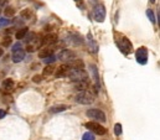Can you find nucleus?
<instances>
[{
  "instance_id": "nucleus-33",
  "label": "nucleus",
  "mask_w": 160,
  "mask_h": 140,
  "mask_svg": "<svg viewBox=\"0 0 160 140\" xmlns=\"http://www.w3.org/2000/svg\"><path fill=\"white\" fill-rule=\"evenodd\" d=\"M0 12H1V9H0Z\"/></svg>"
},
{
  "instance_id": "nucleus-22",
  "label": "nucleus",
  "mask_w": 160,
  "mask_h": 140,
  "mask_svg": "<svg viewBox=\"0 0 160 140\" xmlns=\"http://www.w3.org/2000/svg\"><path fill=\"white\" fill-rule=\"evenodd\" d=\"M10 45H11V37H10V36H6V37L1 41V46H2V47H9Z\"/></svg>"
},
{
  "instance_id": "nucleus-1",
  "label": "nucleus",
  "mask_w": 160,
  "mask_h": 140,
  "mask_svg": "<svg viewBox=\"0 0 160 140\" xmlns=\"http://www.w3.org/2000/svg\"><path fill=\"white\" fill-rule=\"evenodd\" d=\"M75 101L77 102V103H80V104H92L93 103V101H94V96L92 94V93H89V92H87V91H82L80 92L76 97H75Z\"/></svg>"
},
{
  "instance_id": "nucleus-24",
  "label": "nucleus",
  "mask_w": 160,
  "mask_h": 140,
  "mask_svg": "<svg viewBox=\"0 0 160 140\" xmlns=\"http://www.w3.org/2000/svg\"><path fill=\"white\" fill-rule=\"evenodd\" d=\"M45 60V63L46 65H52L55 61H56V56H48V57H46V58H43Z\"/></svg>"
},
{
  "instance_id": "nucleus-2",
  "label": "nucleus",
  "mask_w": 160,
  "mask_h": 140,
  "mask_svg": "<svg viewBox=\"0 0 160 140\" xmlns=\"http://www.w3.org/2000/svg\"><path fill=\"white\" fill-rule=\"evenodd\" d=\"M84 127L91 133H94V134H98V135H104L107 133V129L103 125H101L99 123H96V122H88V123H86Z\"/></svg>"
},
{
  "instance_id": "nucleus-13",
  "label": "nucleus",
  "mask_w": 160,
  "mask_h": 140,
  "mask_svg": "<svg viewBox=\"0 0 160 140\" xmlns=\"http://www.w3.org/2000/svg\"><path fill=\"white\" fill-rule=\"evenodd\" d=\"M24 58H25V51L22 48L19 50V51H15L14 55H12V62H15V63H19V62L24 61Z\"/></svg>"
},
{
  "instance_id": "nucleus-19",
  "label": "nucleus",
  "mask_w": 160,
  "mask_h": 140,
  "mask_svg": "<svg viewBox=\"0 0 160 140\" xmlns=\"http://www.w3.org/2000/svg\"><path fill=\"white\" fill-rule=\"evenodd\" d=\"M31 15H32V12H31L29 9H25V10H22V11L20 12V16H21L22 19H25V20L30 19V18H31Z\"/></svg>"
},
{
  "instance_id": "nucleus-17",
  "label": "nucleus",
  "mask_w": 160,
  "mask_h": 140,
  "mask_svg": "<svg viewBox=\"0 0 160 140\" xmlns=\"http://www.w3.org/2000/svg\"><path fill=\"white\" fill-rule=\"evenodd\" d=\"M89 87V83H88V81H81V82H75V89H77V91H86L87 88Z\"/></svg>"
},
{
  "instance_id": "nucleus-16",
  "label": "nucleus",
  "mask_w": 160,
  "mask_h": 140,
  "mask_svg": "<svg viewBox=\"0 0 160 140\" xmlns=\"http://www.w3.org/2000/svg\"><path fill=\"white\" fill-rule=\"evenodd\" d=\"M67 108H68V107H67V105H65V104L53 105V107H51V108L48 109V112H50V113H52V114H56V113H61V112H65Z\"/></svg>"
},
{
  "instance_id": "nucleus-5",
  "label": "nucleus",
  "mask_w": 160,
  "mask_h": 140,
  "mask_svg": "<svg viewBox=\"0 0 160 140\" xmlns=\"http://www.w3.org/2000/svg\"><path fill=\"white\" fill-rule=\"evenodd\" d=\"M93 18L96 21L98 22H103L104 19H106V8L102 5V4H98L94 6V10H93Z\"/></svg>"
},
{
  "instance_id": "nucleus-6",
  "label": "nucleus",
  "mask_w": 160,
  "mask_h": 140,
  "mask_svg": "<svg viewBox=\"0 0 160 140\" xmlns=\"http://www.w3.org/2000/svg\"><path fill=\"white\" fill-rule=\"evenodd\" d=\"M118 47L124 55H129L133 51V45L127 37H120L119 42H118Z\"/></svg>"
},
{
  "instance_id": "nucleus-32",
  "label": "nucleus",
  "mask_w": 160,
  "mask_h": 140,
  "mask_svg": "<svg viewBox=\"0 0 160 140\" xmlns=\"http://www.w3.org/2000/svg\"><path fill=\"white\" fill-rule=\"evenodd\" d=\"M154 1H155V0H150V2H154Z\"/></svg>"
},
{
  "instance_id": "nucleus-7",
  "label": "nucleus",
  "mask_w": 160,
  "mask_h": 140,
  "mask_svg": "<svg viewBox=\"0 0 160 140\" xmlns=\"http://www.w3.org/2000/svg\"><path fill=\"white\" fill-rule=\"evenodd\" d=\"M135 60L140 65H145L148 62V50L145 47H139L135 52Z\"/></svg>"
},
{
  "instance_id": "nucleus-26",
  "label": "nucleus",
  "mask_w": 160,
  "mask_h": 140,
  "mask_svg": "<svg viewBox=\"0 0 160 140\" xmlns=\"http://www.w3.org/2000/svg\"><path fill=\"white\" fill-rule=\"evenodd\" d=\"M82 140H94V135L92 133H86L83 137H82Z\"/></svg>"
},
{
  "instance_id": "nucleus-18",
  "label": "nucleus",
  "mask_w": 160,
  "mask_h": 140,
  "mask_svg": "<svg viewBox=\"0 0 160 140\" xmlns=\"http://www.w3.org/2000/svg\"><path fill=\"white\" fill-rule=\"evenodd\" d=\"M28 32H29V29H28V28H22V29H20L19 31H16L15 37H16L18 40H22V38H25V36L28 35Z\"/></svg>"
},
{
  "instance_id": "nucleus-9",
  "label": "nucleus",
  "mask_w": 160,
  "mask_h": 140,
  "mask_svg": "<svg viewBox=\"0 0 160 140\" xmlns=\"http://www.w3.org/2000/svg\"><path fill=\"white\" fill-rule=\"evenodd\" d=\"M14 88H15V82L11 78H6L2 81V83H1V92L2 93L9 94L14 91Z\"/></svg>"
},
{
  "instance_id": "nucleus-8",
  "label": "nucleus",
  "mask_w": 160,
  "mask_h": 140,
  "mask_svg": "<svg viewBox=\"0 0 160 140\" xmlns=\"http://www.w3.org/2000/svg\"><path fill=\"white\" fill-rule=\"evenodd\" d=\"M57 57H58V60H61V61H63V62H71V61L75 60L76 53H75L73 51H71V50H62V51L58 53Z\"/></svg>"
},
{
  "instance_id": "nucleus-14",
  "label": "nucleus",
  "mask_w": 160,
  "mask_h": 140,
  "mask_svg": "<svg viewBox=\"0 0 160 140\" xmlns=\"http://www.w3.org/2000/svg\"><path fill=\"white\" fill-rule=\"evenodd\" d=\"M87 37H88V50H89L91 52H93V53L98 52V45H97V43H96V41L92 38V35H91V34H88Z\"/></svg>"
},
{
  "instance_id": "nucleus-23",
  "label": "nucleus",
  "mask_w": 160,
  "mask_h": 140,
  "mask_svg": "<svg viewBox=\"0 0 160 140\" xmlns=\"http://www.w3.org/2000/svg\"><path fill=\"white\" fill-rule=\"evenodd\" d=\"M147 16H148V19L154 24L155 22V15H154V12H153V10H150V9H148L147 10Z\"/></svg>"
},
{
  "instance_id": "nucleus-3",
  "label": "nucleus",
  "mask_w": 160,
  "mask_h": 140,
  "mask_svg": "<svg viewBox=\"0 0 160 140\" xmlns=\"http://www.w3.org/2000/svg\"><path fill=\"white\" fill-rule=\"evenodd\" d=\"M71 81L81 82V81H88V73L84 70H70L68 73Z\"/></svg>"
},
{
  "instance_id": "nucleus-4",
  "label": "nucleus",
  "mask_w": 160,
  "mask_h": 140,
  "mask_svg": "<svg viewBox=\"0 0 160 140\" xmlns=\"http://www.w3.org/2000/svg\"><path fill=\"white\" fill-rule=\"evenodd\" d=\"M87 117H89V118H92V119H94V120H97V122H101V123H104L106 122V114L101 110V109H88L87 110Z\"/></svg>"
},
{
  "instance_id": "nucleus-27",
  "label": "nucleus",
  "mask_w": 160,
  "mask_h": 140,
  "mask_svg": "<svg viewBox=\"0 0 160 140\" xmlns=\"http://www.w3.org/2000/svg\"><path fill=\"white\" fill-rule=\"evenodd\" d=\"M114 133H116V135H120L122 134V125H120L119 123L114 125Z\"/></svg>"
},
{
  "instance_id": "nucleus-31",
  "label": "nucleus",
  "mask_w": 160,
  "mask_h": 140,
  "mask_svg": "<svg viewBox=\"0 0 160 140\" xmlns=\"http://www.w3.org/2000/svg\"><path fill=\"white\" fill-rule=\"evenodd\" d=\"M2 53H4V51H2V48H1V47H0V57H1V56H2Z\"/></svg>"
},
{
  "instance_id": "nucleus-15",
  "label": "nucleus",
  "mask_w": 160,
  "mask_h": 140,
  "mask_svg": "<svg viewBox=\"0 0 160 140\" xmlns=\"http://www.w3.org/2000/svg\"><path fill=\"white\" fill-rule=\"evenodd\" d=\"M68 66L71 70H83L84 67V63L82 60H73L71 62H68Z\"/></svg>"
},
{
  "instance_id": "nucleus-28",
  "label": "nucleus",
  "mask_w": 160,
  "mask_h": 140,
  "mask_svg": "<svg viewBox=\"0 0 160 140\" xmlns=\"http://www.w3.org/2000/svg\"><path fill=\"white\" fill-rule=\"evenodd\" d=\"M21 43L20 42H16L14 46H12V52H15V51H19V50H21Z\"/></svg>"
},
{
  "instance_id": "nucleus-12",
  "label": "nucleus",
  "mask_w": 160,
  "mask_h": 140,
  "mask_svg": "<svg viewBox=\"0 0 160 140\" xmlns=\"http://www.w3.org/2000/svg\"><path fill=\"white\" fill-rule=\"evenodd\" d=\"M53 55V47H42L40 51H39V57L40 58H46L48 56H52Z\"/></svg>"
},
{
  "instance_id": "nucleus-25",
  "label": "nucleus",
  "mask_w": 160,
  "mask_h": 140,
  "mask_svg": "<svg viewBox=\"0 0 160 140\" xmlns=\"http://www.w3.org/2000/svg\"><path fill=\"white\" fill-rule=\"evenodd\" d=\"M10 24V20L8 18H0V28L2 26H8Z\"/></svg>"
},
{
  "instance_id": "nucleus-29",
  "label": "nucleus",
  "mask_w": 160,
  "mask_h": 140,
  "mask_svg": "<svg viewBox=\"0 0 160 140\" xmlns=\"http://www.w3.org/2000/svg\"><path fill=\"white\" fill-rule=\"evenodd\" d=\"M32 81L35 82V83H40L41 81H42V78H41V76H34V78H32Z\"/></svg>"
},
{
  "instance_id": "nucleus-11",
  "label": "nucleus",
  "mask_w": 160,
  "mask_h": 140,
  "mask_svg": "<svg viewBox=\"0 0 160 140\" xmlns=\"http://www.w3.org/2000/svg\"><path fill=\"white\" fill-rule=\"evenodd\" d=\"M70 70H71V68H70V66H68V65H61V66H58V67H57V70H56V77L62 78V77L68 76Z\"/></svg>"
},
{
  "instance_id": "nucleus-34",
  "label": "nucleus",
  "mask_w": 160,
  "mask_h": 140,
  "mask_svg": "<svg viewBox=\"0 0 160 140\" xmlns=\"http://www.w3.org/2000/svg\"><path fill=\"white\" fill-rule=\"evenodd\" d=\"M76 1H78V0H76Z\"/></svg>"
},
{
  "instance_id": "nucleus-30",
  "label": "nucleus",
  "mask_w": 160,
  "mask_h": 140,
  "mask_svg": "<svg viewBox=\"0 0 160 140\" xmlns=\"http://www.w3.org/2000/svg\"><path fill=\"white\" fill-rule=\"evenodd\" d=\"M5 115H6V112L4 109H0V119H2Z\"/></svg>"
},
{
  "instance_id": "nucleus-21",
  "label": "nucleus",
  "mask_w": 160,
  "mask_h": 140,
  "mask_svg": "<svg viewBox=\"0 0 160 140\" xmlns=\"http://www.w3.org/2000/svg\"><path fill=\"white\" fill-rule=\"evenodd\" d=\"M4 14H5L6 16L11 18V16H14V15H15V9H14L12 6H8V8L4 10Z\"/></svg>"
},
{
  "instance_id": "nucleus-10",
  "label": "nucleus",
  "mask_w": 160,
  "mask_h": 140,
  "mask_svg": "<svg viewBox=\"0 0 160 140\" xmlns=\"http://www.w3.org/2000/svg\"><path fill=\"white\" fill-rule=\"evenodd\" d=\"M57 40H58V37H57L56 34H47V35L43 36V38H42V43L46 45V46L55 45V43L57 42Z\"/></svg>"
},
{
  "instance_id": "nucleus-20",
  "label": "nucleus",
  "mask_w": 160,
  "mask_h": 140,
  "mask_svg": "<svg viewBox=\"0 0 160 140\" xmlns=\"http://www.w3.org/2000/svg\"><path fill=\"white\" fill-rule=\"evenodd\" d=\"M53 70H55V67H53L52 65H47V67H45V68H43L42 74H43V76H50V74H52V73H53Z\"/></svg>"
}]
</instances>
